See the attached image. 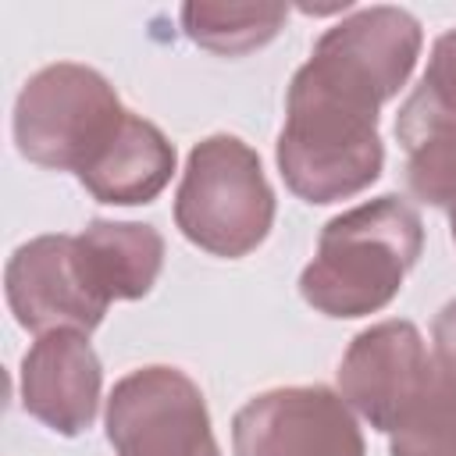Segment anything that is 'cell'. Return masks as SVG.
I'll return each mask as SVG.
<instances>
[{
	"label": "cell",
	"instance_id": "8",
	"mask_svg": "<svg viewBox=\"0 0 456 456\" xmlns=\"http://www.w3.org/2000/svg\"><path fill=\"white\" fill-rule=\"evenodd\" d=\"M7 299L18 324L32 331H93L107 310L82 285L75 235H43L21 246L7 264Z\"/></svg>",
	"mask_w": 456,
	"mask_h": 456
},
{
	"label": "cell",
	"instance_id": "16",
	"mask_svg": "<svg viewBox=\"0 0 456 456\" xmlns=\"http://www.w3.org/2000/svg\"><path fill=\"white\" fill-rule=\"evenodd\" d=\"M452 232H456V217H452Z\"/></svg>",
	"mask_w": 456,
	"mask_h": 456
},
{
	"label": "cell",
	"instance_id": "7",
	"mask_svg": "<svg viewBox=\"0 0 456 456\" xmlns=\"http://www.w3.org/2000/svg\"><path fill=\"white\" fill-rule=\"evenodd\" d=\"M435 374V360L413 324L385 321L363 331L342 360L338 385L342 395L381 431H392L424 385Z\"/></svg>",
	"mask_w": 456,
	"mask_h": 456
},
{
	"label": "cell",
	"instance_id": "3",
	"mask_svg": "<svg viewBox=\"0 0 456 456\" xmlns=\"http://www.w3.org/2000/svg\"><path fill=\"white\" fill-rule=\"evenodd\" d=\"M128 110L110 82L82 64H50L25 82L14 110L18 150L43 167H68L78 178L107 153Z\"/></svg>",
	"mask_w": 456,
	"mask_h": 456
},
{
	"label": "cell",
	"instance_id": "2",
	"mask_svg": "<svg viewBox=\"0 0 456 456\" xmlns=\"http://www.w3.org/2000/svg\"><path fill=\"white\" fill-rule=\"evenodd\" d=\"M420 253V217L399 196L353 207L328 221L317 256L299 278L303 299L328 317L381 310Z\"/></svg>",
	"mask_w": 456,
	"mask_h": 456
},
{
	"label": "cell",
	"instance_id": "5",
	"mask_svg": "<svg viewBox=\"0 0 456 456\" xmlns=\"http://www.w3.org/2000/svg\"><path fill=\"white\" fill-rule=\"evenodd\" d=\"M118 456H217L200 388L175 367L128 374L107 406Z\"/></svg>",
	"mask_w": 456,
	"mask_h": 456
},
{
	"label": "cell",
	"instance_id": "15",
	"mask_svg": "<svg viewBox=\"0 0 456 456\" xmlns=\"http://www.w3.org/2000/svg\"><path fill=\"white\" fill-rule=\"evenodd\" d=\"M435 363L449 378H456V299L435 317Z\"/></svg>",
	"mask_w": 456,
	"mask_h": 456
},
{
	"label": "cell",
	"instance_id": "6",
	"mask_svg": "<svg viewBox=\"0 0 456 456\" xmlns=\"http://www.w3.org/2000/svg\"><path fill=\"white\" fill-rule=\"evenodd\" d=\"M235 456H363L360 431L328 388H278L235 417Z\"/></svg>",
	"mask_w": 456,
	"mask_h": 456
},
{
	"label": "cell",
	"instance_id": "12",
	"mask_svg": "<svg viewBox=\"0 0 456 456\" xmlns=\"http://www.w3.org/2000/svg\"><path fill=\"white\" fill-rule=\"evenodd\" d=\"M392 456H456V378L438 363L424 392L392 428Z\"/></svg>",
	"mask_w": 456,
	"mask_h": 456
},
{
	"label": "cell",
	"instance_id": "9",
	"mask_svg": "<svg viewBox=\"0 0 456 456\" xmlns=\"http://www.w3.org/2000/svg\"><path fill=\"white\" fill-rule=\"evenodd\" d=\"M100 399V363L75 328L46 331L21 363V403L61 435L89 428Z\"/></svg>",
	"mask_w": 456,
	"mask_h": 456
},
{
	"label": "cell",
	"instance_id": "4",
	"mask_svg": "<svg viewBox=\"0 0 456 456\" xmlns=\"http://www.w3.org/2000/svg\"><path fill=\"white\" fill-rule=\"evenodd\" d=\"M175 217L185 239L217 256L249 253L274 217L260 157L235 135L203 139L189 157Z\"/></svg>",
	"mask_w": 456,
	"mask_h": 456
},
{
	"label": "cell",
	"instance_id": "1",
	"mask_svg": "<svg viewBox=\"0 0 456 456\" xmlns=\"http://www.w3.org/2000/svg\"><path fill=\"white\" fill-rule=\"evenodd\" d=\"M420 25L399 7H367L328 28L296 71L278 164L292 192L331 203L360 192L381 171L378 103L410 75Z\"/></svg>",
	"mask_w": 456,
	"mask_h": 456
},
{
	"label": "cell",
	"instance_id": "10",
	"mask_svg": "<svg viewBox=\"0 0 456 456\" xmlns=\"http://www.w3.org/2000/svg\"><path fill=\"white\" fill-rule=\"evenodd\" d=\"M164 242L150 224L96 221L75 235V267L96 303L146 296L160 271Z\"/></svg>",
	"mask_w": 456,
	"mask_h": 456
},
{
	"label": "cell",
	"instance_id": "13",
	"mask_svg": "<svg viewBox=\"0 0 456 456\" xmlns=\"http://www.w3.org/2000/svg\"><path fill=\"white\" fill-rule=\"evenodd\" d=\"M285 7H224V4H189L182 11L185 32L217 53H246L267 43L285 21Z\"/></svg>",
	"mask_w": 456,
	"mask_h": 456
},
{
	"label": "cell",
	"instance_id": "14",
	"mask_svg": "<svg viewBox=\"0 0 456 456\" xmlns=\"http://www.w3.org/2000/svg\"><path fill=\"white\" fill-rule=\"evenodd\" d=\"M417 100H424L428 107L456 118V32H445L435 43L431 64L420 78V86L413 89Z\"/></svg>",
	"mask_w": 456,
	"mask_h": 456
},
{
	"label": "cell",
	"instance_id": "11",
	"mask_svg": "<svg viewBox=\"0 0 456 456\" xmlns=\"http://www.w3.org/2000/svg\"><path fill=\"white\" fill-rule=\"evenodd\" d=\"M175 150L142 118L128 114L107 153L82 175V185L103 203H146L171 178Z\"/></svg>",
	"mask_w": 456,
	"mask_h": 456
}]
</instances>
